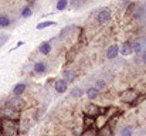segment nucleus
I'll return each instance as SVG.
<instances>
[{"label":"nucleus","mask_w":146,"mask_h":136,"mask_svg":"<svg viewBox=\"0 0 146 136\" xmlns=\"http://www.w3.org/2000/svg\"><path fill=\"white\" fill-rule=\"evenodd\" d=\"M119 52H121V55H122V57H128V55H131V54L133 52V50H132V43L125 41L123 44L121 45Z\"/></svg>","instance_id":"nucleus-8"},{"label":"nucleus","mask_w":146,"mask_h":136,"mask_svg":"<svg viewBox=\"0 0 146 136\" xmlns=\"http://www.w3.org/2000/svg\"><path fill=\"white\" fill-rule=\"evenodd\" d=\"M34 72L36 74H44L47 72V64L43 62V61H38L34 64Z\"/></svg>","instance_id":"nucleus-11"},{"label":"nucleus","mask_w":146,"mask_h":136,"mask_svg":"<svg viewBox=\"0 0 146 136\" xmlns=\"http://www.w3.org/2000/svg\"><path fill=\"white\" fill-rule=\"evenodd\" d=\"M98 95H99V92H98L94 87H91V88L87 90V96H88L90 99H95V98H98Z\"/></svg>","instance_id":"nucleus-19"},{"label":"nucleus","mask_w":146,"mask_h":136,"mask_svg":"<svg viewBox=\"0 0 146 136\" xmlns=\"http://www.w3.org/2000/svg\"><path fill=\"white\" fill-rule=\"evenodd\" d=\"M24 44V43H23V41H19V43H17V44H16V47H20V45H23Z\"/></svg>","instance_id":"nucleus-26"},{"label":"nucleus","mask_w":146,"mask_h":136,"mask_svg":"<svg viewBox=\"0 0 146 136\" xmlns=\"http://www.w3.org/2000/svg\"><path fill=\"white\" fill-rule=\"evenodd\" d=\"M67 87H68V84L61 78V80H57L55 81V84H54V90L57 91L58 94H62V92H65L67 91Z\"/></svg>","instance_id":"nucleus-9"},{"label":"nucleus","mask_w":146,"mask_h":136,"mask_svg":"<svg viewBox=\"0 0 146 136\" xmlns=\"http://www.w3.org/2000/svg\"><path fill=\"white\" fill-rule=\"evenodd\" d=\"M142 61H143V64H146V51L142 52Z\"/></svg>","instance_id":"nucleus-25"},{"label":"nucleus","mask_w":146,"mask_h":136,"mask_svg":"<svg viewBox=\"0 0 146 136\" xmlns=\"http://www.w3.org/2000/svg\"><path fill=\"white\" fill-rule=\"evenodd\" d=\"M132 135H133V129L131 126H125L119 132V136H132Z\"/></svg>","instance_id":"nucleus-20"},{"label":"nucleus","mask_w":146,"mask_h":136,"mask_svg":"<svg viewBox=\"0 0 146 136\" xmlns=\"http://www.w3.org/2000/svg\"><path fill=\"white\" fill-rule=\"evenodd\" d=\"M51 26H57V23L55 21H51V20H47V21H43V23H40V24H37V30H44V29H47V27H51Z\"/></svg>","instance_id":"nucleus-15"},{"label":"nucleus","mask_w":146,"mask_h":136,"mask_svg":"<svg viewBox=\"0 0 146 136\" xmlns=\"http://www.w3.org/2000/svg\"><path fill=\"white\" fill-rule=\"evenodd\" d=\"M6 106H9V108H11V109H14V111H20L23 106H24V101L20 98V96H13V98H10L9 101H7V103H6Z\"/></svg>","instance_id":"nucleus-3"},{"label":"nucleus","mask_w":146,"mask_h":136,"mask_svg":"<svg viewBox=\"0 0 146 136\" xmlns=\"http://www.w3.org/2000/svg\"><path fill=\"white\" fill-rule=\"evenodd\" d=\"M71 6H72L74 9H78V7L82 6V1H71Z\"/></svg>","instance_id":"nucleus-24"},{"label":"nucleus","mask_w":146,"mask_h":136,"mask_svg":"<svg viewBox=\"0 0 146 136\" xmlns=\"http://www.w3.org/2000/svg\"><path fill=\"white\" fill-rule=\"evenodd\" d=\"M132 50L136 54H142L143 52V45H142L141 41H135V43H132Z\"/></svg>","instance_id":"nucleus-17"},{"label":"nucleus","mask_w":146,"mask_h":136,"mask_svg":"<svg viewBox=\"0 0 146 136\" xmlns=\"http://www.w3.org/2000/svg\"><path fill=\"white\" fill-rule=\"evenodd\" d=\"M38 50H40V52H41V54L48 55L50 52H51V44H50V41H44V43H41L40 47H38Z\"/></svg>","instance_id":"nucleus-13"},{"label":"nucleus","mask_w":146,"mask_h":136,"mask_svg":"<svg viewBox=\"0 0 146 136\" xmlns=\"http://www.w3.org/2000/svg\"><path fill=\"white\" fill-rule=\"evenodd\" d=\"M111 135H112V131H111L109 125H105V126H102L98 131V136H111Z\"/></svg>","instance_id":"nucleus-14"},{"label":"nucleus","mask_w":146,"mask_h":136,"mask_svg":"<svg viewBox=\"0 0 146 136\" xmlns=\"http://www.w3.org/2000/svg\"><path fill=\"white\" fill-rule=\"evenodd\" d=\"M0 113L4 116V119H7V121H17L19 119V116H20V113L17 112V111H14V109H11V108H9V106H4L1 111H0Z\"/></svg>","instance_id":"nucleus-4"},{"label":"nucleus","mask_w":146,"mask_h":136,"mask_svg":"<svg viewBox=\"0 0 146 136\" xmlns=\"http://www.w3.org/2000/svg\"><path fill=\"white\" fill-rule=\"evenodd\" d=\"M1 136H19V122L4 119L1 122Z\"/></svg>","instance_id":"nucleus-1"},{"label":"nucleus","mask_w":146,"mask_h":136,"mask_svg":"<svg viewBox=\"0 0 146 136\" xmlns=\"http://www.w3.org/2000/svg\"><path fill=\"white\" fill-rule=\"evenodd\" d=\"M68 0H58L57 1V4H55V7H57V10L58 11H62V10H65L67 7H68Z\"/></svg>","instance_id":"nucleus-18"},{"label":"nucleus","mask_w":146,"mask_h":136,"mask_svg":"<svg viewBox=\"0 0 146 136\" xmlns=\"http://www.w3.org/2000/svg\"><path fill=\"white\" fill-rule=\"evenodd\" d=\"M75 78H77V74H75V71H71V70H67V71H64V74H62V80L68 84V82H72V81H75Z\"/></svg>","instance_id":"nucleus-10"},{"label":"nucleus","mask_w":146,"mask_h":136,"mask_svg":"<svg viewBox=\"0 0 146 136\" xmlns=\"http://www.w3.org/2000/svg\"><path fill=\"white\" fill-rule=\"evenodd\" d=\"M138 96H139V94H138V91L135 90H126L123 91L122 94H121V101L122 102H135L136 99H138Z\"/></svg>","instance_id":"nucleus-2"},{"label":"nucleus","mask_w":146,"mask_h":136,"mask_svg":"<svg viewBox=\"0 0 146 136\" xmlns=\"http://www.w3.org/2000/svg\"><path fill=\"white\" fill-rule=\"evenodd\" d=\"M111 20V10L109 9H102L97 13V21L99 24H105Z\"/></svg>","instance_id":"nucleus-5"},{"label":"nucleus","mask_w":146,"mask_h":136,"mask_svg":"<svg viewBox=\"0 0 146 136\" xmlns=\"http://www.w3.org/2000/svg\"><path fill=\"white\" fill-rule=\"evenodd\" d=\"M82 94H84V92L80 90V88H74V90H72V92H71V96H81Z\"/></svg>","instance_id":"nucleus-23"},{"label":"nucleus","mask_w":146,"mask_h":136,"mask_svg":"<svg viewBox=\"0 0 146 136\" xmlns=\"http://www.w3.org/2000/svg\"><path fill=\"white\" fill-rule=\"evenodd\" d=\"M119 55V45L112 44L109 45V48L106 50V58L108 60H115Z\"/></svg>","instance_id":"nucleus-7"},{"label":"nucleus","mask_w":146,"mask_h":136,"mask_svg":"<svg viewBox=\"0 0 146 136\" xmlns=\"http://www.w3.org/2000/svg\"><path fill=\"white\" fill-rule=\"evenodd\" d=\"M95 90L99 92V91H104L106 88V84H105V81L104 80H97V82H95V87H94Z\"/></svg>","instance_id":"nucleus-22"},{"label":"nucleus","mask_w":146,"mask_h":136,"mask_svg":"<svg viewBox=\"0 0 146 136\" xmlns=\"http://www.w3.org/2000/svg\"><path fill=\"white\" fill-rule=\"evenodd\" d=\"M27 88V85L24 84V82H19V84H16L14 85V88H13V94L16 95V96H20L24 91Z\"/></svg>","instance_id":"nucleus-12"},{"label":"nucleus","mask_w":146,"mask_h":136,"mask_svg":"<svg viewBox=\"0 0 146 136\" xmlns=\"http://www.w3.org/2000/svg\"><path fill=\"white\" fill-rule=\"evenodd\" d=\"M10 23H11V19L7 14L0 16V27H7V26H10Z\"/></svg>","instance_id":"nucleus-16"},{"label":"nucleus","mask_w":146,"mask_h":136,"mask_svg":"<svg viewBox=\"0 0 146 136\" xmlns=\"http://www.w3.org/2000/svg\"><path fill=\"white\" fill-rule=\"evenodd\" d=\"M85 113L88 118H95V116H99L101 115V108L98 105H94V103H88L87 108H85Z\"/></svg>","instance_id":"nucleus-6"},{"label":"nucleus","mask_w":146,"mask_h":136,"mask_svg":"<svg viewBox=\"0 0 146 136\" xmlns=\"http://www.w3.org/2000/svg\"><path fill=\"white\" fill-rule=\"evenodd\" d=\"M31 14H33V10H31V7H30V6H26V7L21 10V14H20V16H21L23 19H27V17H30Z\"/></svg>","instance_id":"nucleus-21"}]
</instances>
